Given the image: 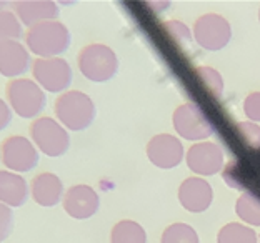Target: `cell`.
<instances>
[{"instance_id":"9a60e30c","label":"cell","mask_w":260,"mask_h":243,"mask_svg":"<svg viewBox=\"0 0 260 243\" xmlns=\"http://www.w3.org/2000/svg\"><path fill=\"white\" fill-rule=\"evenodd\" d=\"M12 12L19 17L22 25H27L28 28L37 25L40 22L57 20L58 5L52 0H19V2L10 4Z\"/></svg>"},{"instance_id":"5b68a950","label":"cell","mask_w":260,"mask_h":243,"mask_svg":"<svg viewBox=\"0 0 260 243\" xmlns=\"http://www.w3.org/2000/svg\"><path fill=\"white\" fill-rule=\"evenodd\" d=\"M30 140L47 157H62L70 148L69 132L52 117H39L30 123Z\"/></svg>"},{"instance_id":"9c48e42d","label":"cell","mask_w":260,"mask_h":243,"mask_svg":"<svg viewBox=\"0 0 260 243\" xmlns=\"http://www.w3.org/2000/svg\"><path fill=\"white\" fill-rule=\"evenodd\" d=\"M175 132L188 142H200L214 133L212 123L204 110L195 103H184L177 107L172 118Z\"/></svg>"},{"instance_id":"f1b7e54d","label":"cell","mask_w":260,"mask_h":243,"mask_svg":"<svg viewBox=\"0 0 260 243\" xmlns=\"http://www.w3.org/2000/svg\"><path fill=\"white\" fill-rule=\"evenodd\" d=\"M7 2H2V0H0V12H2V10H5V7H7Z\"/></svg>"},{"instance_id":"484cf974","label":"cell","mask_w":260,"mask_h":243,"mask_svg":"<svg viewBox=\"0 0 260 243\" xmlns=\"http://www.w3.org/2000/svg\"><path fill=\"white\" fill-rule=\"evenodd\" d=\"M14 230V212L10 206L0 203V243L7 240Z\"/></svg>"},{"instance_id":"603a6c76","label":"cell","mask_w":260,"mask_h":243,"mask_svg":"<svg viewBox=\"0 0 260 243\" xmlns=\"http://www.w3.org/2000/svg\"><path fill=\"white\" fill-rule=\"evenodd\" d=\"M199 80L202 82V85L205 87V90L210 93L214 98H220L223 93V79L218 74V70L212 67H197L195 70Z\"/></svg>"},{"instance_id":"83f0119b","label":"cell","mask_w":260,"mask_h":243,"mask_svg":"<svg viewBox=\"0 0 260 243\" xmlns=\"http://www.w3.org/2000/svg\"><path fill=\"white\" fill-rule=\"evenodd\" d=\"M12 122V109L7 102L0 98V130L7 128Z\"/></svg>"},{"instance_id":"5bb4252c","label":"cell","mask_w":260,"mask_h":243,"mask_svg":"<svg viewBox=\"0 0 260 243\" xmlns=\"http://www.w3.org/2000/svg\"><path fill=\"white\" fill-rule=\"evenodd\" d=\"M34 60L25 45L17 40L0 44V74L9 79H20L32 68Z\"/></svg>"},{"instance_id":"30bf717a","label":"cell","mask_w":260,"mask_h":243,"mask_svg":"<svg viewBox=\"0 0 260 243\" xmlns=\"http://www.w3.org/2000/svg\"><path fill=\"white\" fill-rule=\"evenodd\" d=\"M184 145L170 133H158L147 144V157L157 168L170 170L179 167L184 160Z\"/></svg>"},{"instance_id":"7402d4cb","label":"cell","mask_w":260,"mask_h":243,"mask_svg":"<svg viewBox=\"0 0 260 243\" xmlns=\"http://www.w3.org/2000/svg\"><path fill=\"white\" fill-rule=\"evenodd\" d=\"M160 243H200V240L190 225L172 223L164 230Z\"/></svg>"},{"instance_id":"44dd1931","label":"cell","mask_w":260,"mask_h":243,"mask_svg":"<svg viewBox=\"0 0 260 243\" xmlns=\"http://www.w3.org/2000/svg\"><path fill=\"white\" fill-rule=\"evenodd\" d=\"M23 37H25V33H23V27L19 17L9 9L0 12V44L12 42V40L19 42Z\"/></svg>"},{"instance_id":"6da1fadb","label":"cell","mask_w":260,"mask_h":243,"mask_svg":"<svg viewBox=\"0 0 260 243\" xmlns=\"http://www.w3.org/2000/svg\"><path fill=\"white\" fill-rule=\"evenodd\" d=\"M25 47L39 58H55L67 52L72 42L70 30L58 20L40 22L25 32Z\"/></svg>"},{"instance_id":"4fadbf2b","label":"cell","mask_w":260,"mask_h":243,"mask_svg":"<svg viewBox=\"0 0 260 243\" xmlns=\"http://www.w3.org/2000/svg\"><path fill=\"white\" fill-rule=\"evenodd\" d=\"M179 201L187 212L202 213L214 201V190L207 180L200 177H188L179 187Z\"/></svg>"},{"instance_id":"52a82bcc","label":"cell","mask_w":260,"mask_h":243,"mask_svg":"<svg viewBox=\"0 0 260 243\" xmlns=\"http://www.w3.org/2000/svg\"><path fill=\"white\" fill-rule=\"evenodd\" d=\"M0 155H2L4 167L15 173L30 171L39 163L37 147L22 135H12L5 138L0 145Z\"/></svg>"},{"instance_id":"7c38bea8","label":"cell","mask_w":260,"mask_h":243,"mask_svg":"<svg viewBox=\"0 0 260 243\" xmlns=\"http://www.w3.org/2000/svg\"><path fill=\"white\" fill-rule=\"evenodd\" d=\"M63 210L75 220H87L99 212V193L88 185H74L63 195Z\"/></svg>"},{"instance_id":"8fae6325","label":"cell","mask_w":260,"mask_h":243,"mask_svg":"<svg viewBox=\"0 0 260 243\" xmlns=\"http://www.w3.org/2000/svg\"><path fill=\"white\" fill-rule=\"evenodd\" d=\"M185 160L197 177H210L223 168V150L214 142H199L188 148Z\"/></svg>"},{"instance_id":"4dcf8cb0","label":"cell","mask_w":260,"mask_h":243,"mask_svg":"<svg viewBox=\"0 0 260 243\" xmlns=\"http://www.w3.org/2000/svg\"><path fill=\"white\" fill-rule=\"evenodd\" d=\"M0 160H2V155H0Z\"/></svg>"},{"instance_id":"7a4b0ae2","label":"cell","mask_w":260,"mask_h":243,"mask_svg":"<svg viewBox=\"0 0 260 243\" xmlns=\"http://www.w3.org/2000/svg\"><path fill=\"white\" fill-rule=\"evenodd\" d=\"M57 120L72 132H80L92 125L95 118V103L80 90L63 92L54 105Z\"/></svg>"},{"instance_id":"e0dca14e","label":"cell","mask_w":260,"mask_h":243,"mask_svg":"<svg viewBox=\"0 0 260 243\" xmlns=\"http://www.w3.org/2000/svg\"><path fill=\"white\" fill-rule=\"evenodd\" d=\"M30 197V187L22 175L10 170H0V203L19 209Z\"/></svg>"},{"instance_id":"1f68e13d","label":"cell","mask_w":260,"mask_h":243,"mask_svg":"<svg viewBox=\"0 0 260 243\" xmlns=\"http://www.w3.org/2000/svg\"><path fill=\"white\" fill-rule=\"evenodd\" d=\"M258 243H260V240H258Z\"/></svg>"},{"instance_id":"4316f807","label":"cell","mask_w":260,"mask_h":243,"mask_svg":"<svg viewBox=\"0 0 260 243\" xmlns=\"http://www.w3.org/2000/svg\"><path fill=\"white\" fill-rule=\"evenodd\" d=\"M244 114L250 122H260V92H252L245 97Z\"/></svg>"},{"instance_id":"d4e9b609","label":"cell","mask_w":260,"mask_h":243,"mask_svg":"<svg viewBox=\"0 0 260 243\" xmlns=\"http://www.w3.org/2000/svg\"><path fill=\"white\" fill-rule=\"evenodd\" d=\"M237 132L252 150H260V127L253 122H239Z\"/></svg>"},{"instance_id":"f546056e","label":"cell","mask_w":260,"mask_h":243,"mask_svg":"<svg viewBox=\"0 0 260 243\" xmlns=\"http://www.w3.org/2000/svg\"><path fill=\"white\" fill-rule=\"evenodd\" d=\"M258 20H260V10H258Z\"/></svg>"},{"instance_id":"ba28073f","label":"cell","mask_w":260,"mask_h":243,"mask_svg":"<svg viewBox=\"0 0 260 243\" xmlns=\"http://www.w3.org/2000/svg\"><path fill=\"white\" fill-rule=\"evenodd\" d=\"M34 80L42 87V90L57 93L67 90L72 84V68L67 60L60 57L55 58H37L32 63Z\"/></svg>"},{"instance_id":"3957f363","label":"cell","mask_w":260,"mask_h":243,"mask_svg":"<svg viewBox=\"0 0 260 243\" xmlns=\"http://www.w3.org/2000/svg\"><path fill=\"white\" fill-rule=\"evenodd\" d=\"M5 97L12 112H15L20 118H35L42 114L47 97L35 80L30 79H14L5 85Z\"/></svg>"},{"instance_id":"cb8c5ba5","label":"cell","mask_w":260,"mask_h":243,"mask_svg":"<svg viewBox=\"0 0 260 243\" xmlns=\"http://www.w3.org/2000/svg\"><path fill=\"white\" fill-rule=\"evenodd\" d=\"M164 30L167 32L170 37H172V40L179 47H182V49H184V47L190 49L193 33L188 30V27L184 25L182 22H179V20H169V22H165L164 23Z\"/></svg>"},{"instance_id":"8992f818","label":"cell","mask_w":260,"mask_h":243,"mask_svg":"<svg viewBox=\"0 0 260 243\" xmlns=\"http://www.w3.org/2000/svg\"><path fill=\"white\" fill-rule=\"evenodd\" d=\"M193 39L209 52L222 50L232 39V27L225 17L218 14H204L193 23Z\"/></svg>"},{"instance_id":"277c9868","label":"cell","mask_w":260,"mask_h":243,"mask_svg":"<svg viewBox=\"0 0 260 243\" xmlns=\"http://www.w3.org/2000/svg\"><path fill=\"white\" fill-rule=\"evenodd\" d=\"M77 65H79L80 74L87 80L102 84V82H109L115 77L117 70H119V58L109 45L90 44L79 52Z\"/></svg>"},{"instance_id":"ac0fdd59","label":"cell","mask_w":260,"mask_h":243,"mask_svg":"<svg viewBox=\"0 0 260 243\" xmlns=\"http://www.w3.org/2000/svg\"><path fill=\"white\" fill-rule=\"evenodd\" d=\"M110 243H147V233L140 223L120 220L112 227Z\"/></svg>"},{"instance_id":"2e32d148","label":"cell","mask_w":260,"mask_h":243,"mask_svg":"<svg viewBox=\"0 0 260 243\" xmlns=\"http://www.w3.org/2000/svg\"><path fill=\"white\" fill-rule=\"evenodd\" d=\"M63 183L55 173L42 171L30 182V197L37 205L50 209L63 200Z\"/></svg>"},{"instance_id":"d6986e66","label":"cell","mask_w":260,"mask_h":243,"mask_svg":"<svg viewBox=\"0 0 260 243\" xmlns=\"http://www.w3.org/2000/svg\"><path fill=\"white\" fill-rule=\"evenodd\" d=\"M235 213L242 222L252 227H260V197L253 193L240 195L235 201Z\"/></svg>"},{"instance_id":"ffe728a7","label":"cell","mask_w":260,"mask_h":243,"mask_svg":"<svg viewBox=\"0 0 260 243\" xmlns=\"http://www.w3.org/2000/svg\"><path fill=\"white\" fill-rule=\"evenodd\" d=\"M217 243H258L257 233L242 223H227L217 235Z\"/></svg>"}]
</instances>
